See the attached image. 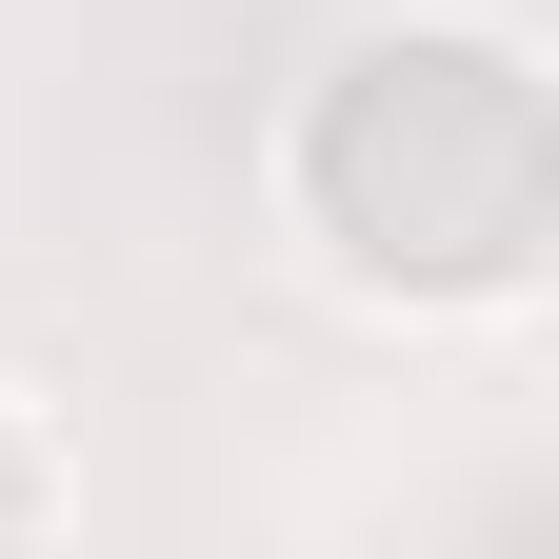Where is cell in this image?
I'll list each match as a JSON object with an SVG mask.
<instances>
[{
  "mask_svg": "<svg viewBox=\"0 0 559 559\" xmlns=\"http://www.w3.org/2000/svg\"><path fill=\"white\" fill-rule=\"evenodd\" d=\"M360 140H400V160H300V221L400 280V300H500V280L539 260V81H520V40H360L320 81Z\"/></svg>",
  "mask_w": 559,
  "mask_h": 559,
  "instance_id": "obj_1",
  "label": "cell"
}]
</instances>
